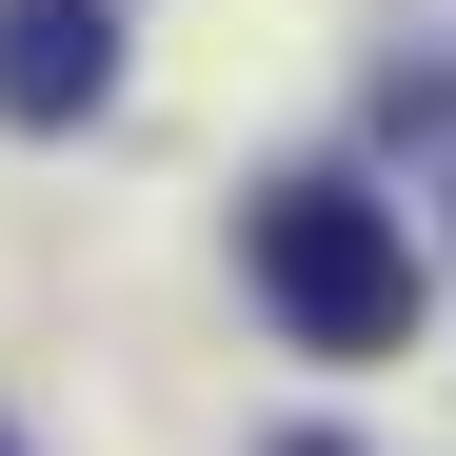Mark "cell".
I'll return each mask as SVG.
<instances>
[{
	"label": "cell",
	"mask_w": 456,
	"mask_h": 456,
	"mask_svg": "<svg viewBox=\"0 0 456 456\" xmlns=\"http://www.w3.org/2000/svg\"><path fill=\"white\" fill-rule=\"evenodd\" d=\"M239 258H258V297L297 318V357H417L436 258L397 239V199H357V179H258V199H239Z\"/></svg>",
	"instance_id": "cell-1"
},
{
	"label": "cell",
	"mask_w": 456,
	"mask_h": 456,
	"mask_svg": "<svg viewBox=\"0 0 456 456\" xmlns=\"http://www.w3.org/2000/svg\"><path fill=\"white\" fill-rule=\"evenodd\" d=\"M278 456H338V436H278Z\"/></svg>",
	"instance_id": "cell-3"
},
{
	"label": "cell",
	"mask_w": 456,
	"mask_h": 456,
	"mask_svg": "<svg viewBox=\"0 0 456 456\" xmlns=\"http://www.w3.org/2000/svg\"><path fill=\"white\" fill-rule=\"evenodd\" d=\"M0 456H20V436H0Z\"/></svg>",
	"instance_id": "cell-4"
},
{
	"label": "cell",
	"mask_w": 456,
	"mask_h": 456,
	"mask_svg": "<svg viewBox=\"0 0 456 456\" xmlns=\"http://www.w3.org/2000/svg\"><path fill=\"white\" fill-rule=\"evenodd\" d=\"M100 100H119V0H0V119L60 139Z\"/></svg>",
	"instance_id": "cell-2"
}]
</instances>
